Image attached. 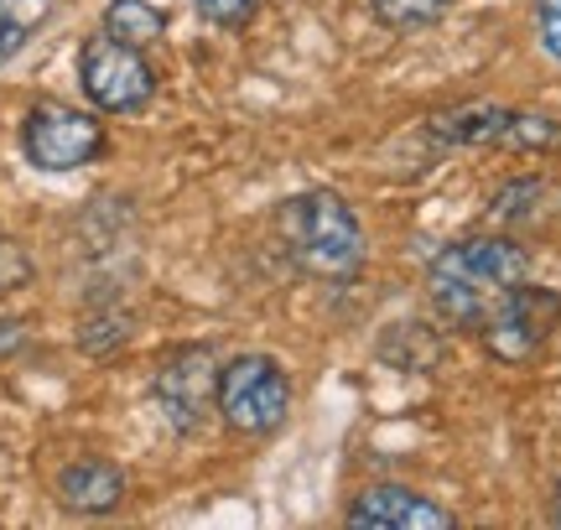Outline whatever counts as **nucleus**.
Returning a JSON list of instances; mask_svg holds the SVG:
<instances>
[{"instance_id":"obj_3","label":"nucleus","mask_w":561,"mask_h":530,"mask_svg":"<svg viewBox=\"0 0 561 530\" xmlns=\"http://www.w3.org/2000/svg\"><path fill=\"white\" fill-rule=\"evenodd\" d=\"M224 422L244 437H265L286 422L291 411V380L271 354H240L234 365L219 369V401Z\"/></svg>"},{"instance_id":"obj_1","label":"nucleus","mask_w":561,"mask_h":530,"mask_svg":"<svg viewBox=\"0 0 561 530\" xmlns=\"http://www.w3.org/2000/svg\"><path fill=\"white\" fill-rule=\"evenodd\" d=\"M530 276V255L504 234H473L426 265V297L447 327H483V318Z\"/></svg>"},{"instance_id":"obj_2","label":"nucleus","mask_w":561,"mask_h":530,"mask_svg":"<svg viewBox=\"0 0 561 530\" xmlns=\"http://www.w3.org/2000/svg\"><path fill=\"white\" fill-rule=\"evenodd\" d=\"M276 234L286 255L297 261V270L318 276V281H348L364 265V229L354 219V208L339 193H297L276 208Z\"/></svg>"},{"instance_id":"obj_17","label":"nucleus","mask_w":561,"mask_h":530,"mask_svg":"<svg viewBox=\"0 0 561 530\" xmlns=\"http://www.w3.org/2000/svg\"><path fill=\"white\" fill-rule=\"evenodd\" d=\"M536 21H541V42L551 58H561V0H536Z\"/></svg>"},{"instance_id":"obj_8","label":"nucleus","mask_w":561,"mask_h":530,"mask_svg":"<svg viewBox=\"0 0 561 530\" xmlns=\"http://www.w3.org/2000/svg\"><path fill=\"white\" fill-rule=\"evenodd\" d=\"M348 526L364 530H447L453 515L421 499L416 489H401V484H380V489H364L348 510Z\"/></svg>"},{"instance_id":"obj_13","label":"nucleus","mask_w":561,"mask_h":530,"mask_svg":"<svg viewBox=\"0 0 561 530\" xmlns=\"http://www.w3.org/2000/svg\"><path fill=\"white\" fill-rule=\"evenodd\" d=\"M125 338H130V318H125V312H94L79 333L83 354H110V348H121Z\"/></svg>"},{"instance_id":"obj_5","label":"nucleus","mask_w":561,"mask_h":530,"mask_svg":"<svg viewBox=\"0 0 561 530\" xmlns=\"http://www.w3.org/2000/svg\"><path fill=\"white\" fill-rule=\"evenodd\" d=\"M561 327V291L551 286H515L489 318H483V348L504 365H525L530 354H541L546 338Z\"/></svg>"},{"instance_id":"obj_10","label":"nucleus","mask_w":561,"mask_h":530,"mask_svg":"<svg viewBox=\"0 0 561 530\" xmlns=\"http://www.w3.org/2000/svg\"><path fill=\"white\" fill-rule=\"evenodd\" d=\"M58 499L73 515H104L125 499V473L104 458H79L58 473Z\"/></svg>"},{"instance_id":"obj_12","label":"nucleus","mask_w":561,"mask_h":530,"mask_svg":"<svg viewBox=\"0 0 561 530\" xmlns=\"http://www.w3.org/2000/svg\"><path fill=\"white\" fill-rule=\"evenodd\" d=\"M161 26H167V16L157 5H146V0H110V11H104V32L115 42H130V47L157 42Z\"/></svg>"},{"instance_id":"obj_14","label":"nucleus","mask_w":561,"mask_h":530,"mask_svg":"<svg viewBox=\"0 0 561 530\" xmlns=\"http://www.w3.org/2000/svg\"><path fill=\"white\" fill-rule=\"evenodd\" d=\"M453 0H375V16L385 26H432Z\"/></svg>"},{"instance_id":"obj_20","label":"nucleus","mask_w":561,"mask_h":530,"mask_svg":"<svg viewBox=\"0 0 561 530\" xmlns=\"http://www.w3.org/2000/svg\"><path fill=\"white\" fill-rule=\"evenodd\" d=\"M21 344H26V323H16V318H0V359H5V354H16Z\"/></svg>"},{"instance_id":"obj_16","label":"nucleus","mask_w":561,"mask_h":530,"mask_svg":"<svg viewBox=\"0 0 561 530\" xmlns=\"http://www.w3.org/2000/svg\"><path fill=\"white\" fill-rule=\"evenodd\" d=\"M53 16V0H0V21H16L26 32H37Z\"/></svg>"},{"instance_id":"obj_11","label":"nucleus","mask_w":561,"mask_h":530,"mask_svg":"<svg viewBox=\"0 0 561 530\" xmlns=\"http://www.w3.org/2000/svg\"><path fill=\"white\" fill-rule=\"evenodd\" d=\"M510 120H515V110L473 100V104H458V110H442L426 130H432V141H442V146H504Z\"/></svg>"},{"instance_id":"obj_21","label":"nucleus","mask_w":561,"mask_h":530,"mask_svg":"<svg viewBox=\"0 0 561 530\" xmlns=\"http://www.w3.org/2000/svg\"><path fill=\"white\" fill-rule=\"evenodd\" d=\"M551 520L561 526V484H557V494H551Z\"/></svg>"},{"instance_id":"obj_18","label":"nucleus","mask_w":561,"mask_h":530,"mask_svg":"<svg viewBox=\"0 0 561 530\" xmlns=\"http://www.w3.org/2000/svg\"><path fill=\"white\" fill-rule=\"evenodd\" d=\"M250 5H255V0H198V11L214 21V26H240V21L250 16Z\"/></svg>"},{"instance_id":"obj_4","label":"nucleus","mask_w":561,"mask_h":530,"mask_svg":"<svg viewBox=\"0 0 561 530\" xmlns=\"http://www.w3.org/2000/svg\"><path fill=\"white\" fill-rule=\"evenodd\" d=\"M79 79H83L89 104L104 110V115H136V110H146L151 94H157V73H151V62L140 58V47L115 42L110 32L83 42Z\"/></svg>"},{"instance_id":"obj_19","label":"nucleus","mask_w":561,"mask_h":530,"mask_svg":"<svg viewBox=\"0 0 561 530\" xmlns=\"http://www.w3.org/2000/svg\"><path fill=\"white\" fill-rule=\"evenodd\" d=\"M26 37H32L26 26H16V21H0V68H5L11 58H16L21 47H26Z\"/></svg>"},{"instance_id":"obj_7","label":"nucleus","mask_w":561,"mask_h":530,"mask_svg":"<svg viewBox=\"0 0 561 530\" xmlns=\"http://www.w3.org/2000/svg\"><path fill=\"white\" fill-rule=\"evenodd\" d=\"M151 395H157V406L172 431H198L208 406L219 401V359H214V348L203 344L172 348L161 359V369L151 375Z\"/></svg>"},{"instance_id":"obj_9","label":"nucleus","mask_w":561,"mask_h":530,"mask_svg":"<svg viewBox=\"0 0 561 530\" xmlns=\"http://www.w3.org/2000/svg\"><path fill=\"white\" fill-rule=\"evenodd\" d=\"M489 219L504 229H541L561 219V183L551 177H510L489 204Z\"/></svg>"},{"instance_id":"obj_15","label":"nucleus","mask_w":561,"mask_h":530,"mask_svg":"<svg viewBox=\"0 0 561 530\" xmlns=\"http://www.w3.org/2000/svg\"><path fill=\"white\" fill-rule=\"evenodd\" d=\"M32 270H37V265H32L26 245L0 234V291H21V286L32 281Z\"/></svg>"},{"instance_id":"obj_6","label":"nucleus","mask_w":561,"mask_h":530,"mask_svg":"<svg viewBox=\"0 0 561 530\" xmlns=\"http://www.w3.org/2000/svg\"><path fill=\"white\" fill-rule=\"evenodd\" d=\"M21 151L42 172H73L104 151V125L68 104H32L21 120Z\"/></svg>"}]
</instances>
